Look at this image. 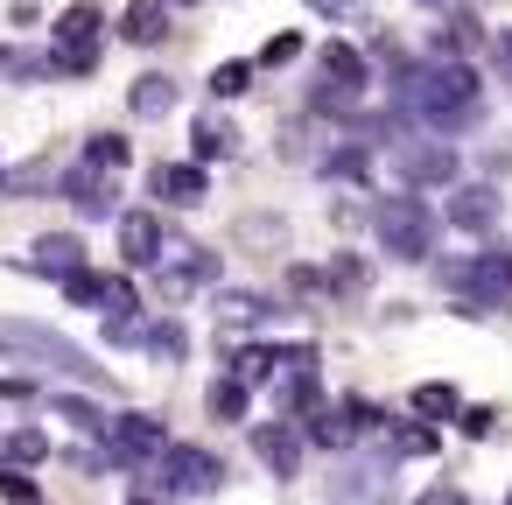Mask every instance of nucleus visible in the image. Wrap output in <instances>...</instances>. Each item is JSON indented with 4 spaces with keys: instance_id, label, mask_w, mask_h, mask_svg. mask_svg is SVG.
I'll use <instances>...</instances> for the list:
<instances>
[{
    "instance_id": "nucleus-1",
    "label": "nucleus",
    "mask_w": 512,
    "mask_h": 505,
    "mask_svg": "<svg viewBox=\"0 0 512 505\" xmlns=\"http://www.w3.org/2000/svg\"><path fill=\"white\" fill-rule=\"evenodd\" d=\"M393 106L414 120V127H435V134H456L484 113V85L463 57H435V64H407L400 85H393Z\"/></svg>"
},
{
    "instance_id": "nucleus-2",
    "label": "nucleus",
    "mask_w": 512,
    "mask_h": 505,
    "mask_svg": "<svg viewBox=\"0 0 512 505\" xmlns=\"http://www.w3.org/2000/svg\"><path fill=\"white\" fill-rule=\"evenodd\" d=\"M372 239H379V253L386 260H428L435 253V239H442V218H435V204L421 197V190H400V197H379L372 204Z\"/></svg>"
},
{
    "instance_id": "nucleus-3",
    "label": "nucleus",
    "mask_w": 512,
    "mask_h": 505,
    "mask_svg": "<svg viewBox=\"0 0 512 505\" xmlns=\"http://www.w3.org/2000/svg\"><path fill=\"white\" fill-rule=\"evenodd\" d=\"M99 50H106V8H99V0H78V8H64L50 22L43 71L50 78H85V71H99Z\"/></svg>"
},
{
    "instance_id": "nucleus-4",
    "label": "nucleus",
    "mask_w": 512,
    "mask_h": 505,
    "mask_svg": "<svg viewBox=\"0 0 512 505\" xmlns=\"http://www.w3.org/2000/svg\"><path fill=\"white\" fill-rule=\"evenodd\" d=\"M442 288H456L463 316H491L512 302V246H484L470 260H449L442 267Z\"/></svg>"
},
{
    "instance_id": "nucleus-5",
    "label": "nucleus",
    "mask_w": 512,
    "mask_h": 505,
    "mask_svg": "<svg viewBox=\"0 0 512 505\" xmlns=\"http://www.w3.org/2000/svg\"><path fill=\"white\" fill-rule=\"evenodd\" d=\"M155 477H162V491H176V498H211V491L225 484V463H218L211 449H197V442H162Z\"/></svg>"
},
{
    "instance_id": "nucleus-6",
    "label": "nucleus",
    "mask_w": 512,
    "mask_h": 505,
    "mask_svg": "<svg viewBox=\"0 0 512 505\" xmlns=\"http://www.w3.org/2000/svg\"><path fill=\"white\" fill-rule=\"evenodd\" d=\"M8 344H22V351H36V358H50L57 372H78L85 386H106V365L92 358V351H78L71 337H57V330H43V323H15V330H0Z\"/></svg>"
},
{
    "instance_id": "nucleus-7",
    "label": "nucleus",
    "mask_w": 512,
    "mask_h": 505,
    "mask_svg": "<svg viewBox=\"0 0 512 505\" xmlns=\"http://www.w3.org/2000/svg\"><path fill=\"white\" fill-rule=\"evenodd\" d=\"M393 169L407 190H449L456 183V148L449 141H400L393 148Z\"/></svg>"
},
{
    "instance_id": "nucleus-8",
    "label": "nucleus",
    "mask_w": 512,
    "mask_h": 505,
    "mask_svg": "<svg viewBox=\"0 0 512 505\" xmlns=\"http://www.w3.org/2000/svg\"><path fill=\"white\" fill-rule=\"evenodd\" d=\"M246 449H253L274 477H302L309 435H302V421H253V428H246Z\"/></svg>"
},
{
    "instance_id": "nucleus-9",
    "label": "nucleus",
    "mask_w": 512,
    "mask_h": 505,
    "mask_svg": "<svg viewBox=\"0 0 512 505\" xmlns=\"http://www.w3.org/2000/svg\"><path fill=\"white\" fill-rule=\"evenodd\" d=\"M106 442H113V456H127V463H155L169 435H162V421H155V414L127 407V414H106Z\"/></svg>"
},
{
    "instance_id": "nucleus-10",
    "label": "nucleus",
    "mask_w": 512,
    "mask_h": 505,
    "mask_svg": "<svg viewBox=\"0 0 512 505\" xmlns=\"http://www.w3.org/2000/svg\"><path fill=\"white\" fill-rule=\"evenodd\" d=\"M148 197H162L169 211H190V204L211 197V176H204V162H155L148 169Z\"/></svg>"
},
{
    "instance_id": "nucleus-11",
    "label": "nucleus",
    "mask_w": 512,
    "mask_h": 505,
    "mask_svg": "<svg viewBox=\"0 0 512 505\" xmlns=\"http://www.w3.org/2000/svg\"><path fill=\"white\" fill-rule=\"evenodd\" d=\"M64 295H71V302H85V309H106V316L141 309V295H134V281H127V274H92V267H78V274L64 281Z\"/></svg>"
},
{
    "instance_id": "nucleus-12",
    "label": "nucleus",
    "mask_w": 512,
    "mask_h": 505,
    "mask_svg": "<svg viewBox=\"0 0 512 505\" xmlns=\"http://www.w3.org/2000/svg\"><path fill=\"white\" fill-rule=\"evenodd\" d=\"M113 232H120V253L127 267H162V218L155 211H113Z\"/></svg>"
},
{
    "instance_id": "nucleus-13",
    "label": "nucleus",
    "mask_w": 512,
    "mask_h": 505,
    "mask_svg": "<svg viewBox=\"0 0 512 505\" xmlns=\"http://www.w3.org/2000/svg\"><path fill=\"white\" fill-rule=\"evenodd\" d=\"M113 36L134 43V50H162L169 43V8H162V0H127L120 22H113Z\"/></svg>"
},
{
    "instance_id": "nucleus-14",
    "label": "nucleus",
    "mask_w": 512,
    "mask_h": 505,
    "mask_svg": "<svg viewBox=\"0 0 512 505\" xmlns=\"http://www.w3.org/2000/svg\"><path fill=\"white\" fill-rule=\"evenodd\" d=\"M442 218H449L456 232H491V225H498V190H484V183H456L449 204H442Z\"/></svg>"
},
{
    "instance_id": "nucleus-15",
    "label": "nucleus",
    "mask_w": 512,
    "mask_h": 505,
    "mask_svg": "<svg viewBox=\"0 0 512 505\" xmlns=\"http://www.w3.org/2000/svg\"><path fill=\"white\" fill-rule=\"evenodd\" d=\"M22 267H29V274H50V281H71V274L85 267V239H71V232H43V239L29 246Z\"/></svg>"
},
{
    "instance_id": "nucleus-16",
    "label": "nucleus",
    "mask_w": 512,
    "mask_h": 505,
    "mask_svg": "<svg viewBox=\"0 0 512 505\" xmlns=\"http://www.w3.org/2000/svg\"><path fill=\"white\" fill-rule=\"evenodd\" d=\"M155 274H162V288H169V295H190V288H218L225 260H218L211 246H190V260H162Z\"/></svg>"
},
{
    "instance_id": "nucleus-17",
    "label": "nucleus",
    "mask_w": 512,
    "mask_h": 505,
    "mask_svg": "<svg viewBox=\"0 0 512 505\" xmlns=\"http://www.w3.org/2000/svg\"><path fill=\"white\" fill-rule=\"evenodd\" d=\"M176 99H183V85H176L169 71H148V78L127 85V113H134V120H169Z\"/></svg>"
},
{
    "instance_id": "nucleus-18",
    "label": "nucleus",
    "mask_w": 512,
    "mask_h": 505,
    "mask_svg": "<svg viewBox=\"0 0 512 505\" xmlns=\"http://www.w3.org/2000/svg\"><path fill=\"white\" fill-rule=\"evenodd\" d=\"M57 190H64V204H78L85 218H113V190H106V176H99V169H85V162H78V169H64V183H57Z\"/></svg>"
},
{
    "instance_id": "nucleus-19",
    "label": "nucleus",
    "mask_w": 512,
    "mask_h": 505,
    "mask_svg": "<svg viewBox=\"0 0 512 505\" xmlns=\"http://www.w3.org/2000/svg\"><path fill=\"white\" fill-rule=\"evenodd\" d=\"M316 64H323V78H330V85H351V92H365V85H372V57H365L358 43H323V57H316Z\"/></svg>"
},
{
    "instance_id": "nucleus-20",
    "label": "nucleus",
    "mask_w": 512,
    "mask_h": 505,
    "mask_svg": "<svg viewBox=\"0 0 512 505\" xmlns=\"http://www.w3.org/2000/svg\"><path fill=\"white\" fill-rule=\"evenodd\" d=\"M302 435H309V442H323V449H351L365 428H358L344 407H316V414H302Z\"/></svg>"
},
{
    "instance_id": "nucleus-21",
    "label": "nucleus",
    "mask_w": 512,
    "mask_h": 505,
    "mask_svg": "<svg viewBox=\"0 0 512 505\" xmlns=\"http://www.w3.org/2000/svg\"><path fill=\"white\" fill-rule=\"evenodd\" d=\"M274 365H281V351H274V344H232V358H225V372H232V379H246V386H267V379H274Z\"/></svg>"
},
{
    "instance_id": "nucleus-22",
    "label": "nucleus",
    "mask_w": 512,
    "mask_h": 505,
    "mask_svg": "<svg viewBox=\"0 0 512 505\" xmlns=\"http://www.w3.org/2000/svg\"><path fill=\"white\" fill-rule=\"evenodd\" d=\"M78 162H85V169H99V176H113V169H127V162H134V141H127V134H92V141L78 148Z\"/></svg>"
},
{
    "instance_id": "nucleus-23",
    "label": "nucleus",
    "mask_w": 512,
    "mask_h": 505,
    "mask_svg": "<svg viewBox=\"0 0 512 505\" xmlns=\"http://www.w3.org/2000/svg\"><path fill=\"white\" fill-rule=\"evenodd\" d=\"M204 407H211V414H218V421H239V428H246V414H253V386H246V379H232V372H225V379H218V386H211V393H204Z\"/></svg>"
},
{
    "instance_id": "nucleus-24",
    "label": "nucleus",
    "mask_w": 512,
    "mask_h": 505,
    "mask_svg": "<svg viewBox=\"0 0 512 505\" xmlns=\"http://www.w3.org/2000/svg\"><path fill=\"white\" fill-rule=\"evenodd\" d=\"M43 456H50V435H43V428H29V421L0 435V463H22V470H29V463H43Z\"/></svg>"
},
{
    "instance_id": "nucleus-25",
    "label": "nucleus",
    "mask_w": 512,
    "mask_h": 505,
    "mask_svg": "<svg viewBox=\"0 0 512 505\" xmlns=\"http://www.w3.org/2000/svg\"><path fill=\"white\" fill-rule=\"evenodd\" d=\"M50 407H57V421H71V428H85V435H106V407H99V400H78V393H57Z\"/></svg>"
},
{
    "instance_id": "nucleus-26",
    "label": "nucleus",
    "mask_w": 512,
    "mask_h": 505,
    "mask_svg": "<svg viewBox=\"0 0 512 505\" xmlns=\"http://www.w3.org/2000/svg\"><path fill=\"white\" fill-rule=\"evenodd\" d=\"M253 78H260V71H253L246 57H232V64H218V71H211V99H246V92H253Z\"/></svg>"
},
{
    "instance_id": "nucleus-27",
    "label": "nucleus",
    "mask_w": 512,
    "mask_h": 505,
    "mask_svg": "<svg viewBox=\"0 0 512 505\" xmlns=\"http://www.w3.org/2000/svg\"><path fill=\"white\" fill-rule=\"evenodd\" d=\"M463 50H484V29H477L470 15H456V22L435 36V57H463Z\"/></svg>"
},
{
    "instance_id": "nucleus-28",
    "label": "nucleus",
    "mask_w": 512,
    "mask_h": 505,
    "mask_svg": "<svg viewBox=\"0 0 512 505\" xmlns=\"http://www.w3.org/2000/svg\"><path fill=\"white\" fill-rule=\"evenodd\" d=\"M225 155H239L232 127L225 120H197V162H225Z\"/></svg>"
},
{
    "instance_id": "nucleus-29",
    "label": "nucleus",
    "mask_w": 512,
    "mask_h": 505,
    "mask_svg": "<svg viewBox=\"0 0 512 505\" xmlns=\"http://www.w3.org/2000/svg\"><path fill=\"white\" fill-rule=\"evenodd\" d=\"M141 351H148V358H183V351H190V337H183V323H148Z\"/></svg>"
},
{
    "instance_id": "nucleus-30",
    "label": "nucleus",
    "mask_w": 512,
    "mask_h": 505,
    "mask_svg": "<svg viewBox=\"0 0 512 505\" xmlns=\"http://www.w3.org/2000/svg\"><path fill=\"white\" fill-rule=\"evenodd\" d=\"M0 498L8 505H43V491H36V477L22 463H0Z\"/></svg>"
},
{
    "instance_id": "nucleus-31",
    "label": "nucleus",
    "mask_w": 512,
    "mask_h": 505,
    "mask_svg": "<svg viewBox=\"0 0 512 505\" xmlns=\"http://www.w3.org/2000/svg\"><path fill=\"white\" fill-rule=\"evenodd\" d=\"M323 176H344V183H365V176H372V155H365V148H337V155H323Z\"/></svg>"
},
{
    "instance_id": "nucleus-32",
    "label": "nucleus",
    "mask_w": 512,
    "mask_h": 505,
    "mask_svg": "<svg viewBox=\"0 0 512 505\" xmlns=\"http://www.w3.org/2000/svg\"><path fill=\"white\" fill-rule=\"evenodd\" d=\"M267 316H281L267 295H225V323L239 330V323H267Z\"/></svg>"
},
{
    "instance_id": "nucleus-33",
    "label": "nucleus",
    "mask_w": 512,
    "mask_h": 505,
    "mask_svg": "<svg viewBox=\"0 0 512 505\" xmlns=\"http://www.w3.org/2000/svg\"><path fill=\"white\" fill-rule=\"evenodd\" d=\"M463 400H456V386H414V414H428V421H449Z\"/></svg>"
},
{
    "instance_id": "nucleus-34",
    "label": "nucleus",
    "mask_w": 512,
    "mask_h": 505,
    "mask_svg": "<svg viewBox=\"0 0 512 505\" xmlns=\"http://www.w3.org/2000/svg\"><path fill=\"white\" fill-rule=\"evenodd\" d=\"M302 57V29H288V36H274L260 57H253V71H281V64H295Z\"/></svg>"
},
{
    "instance_id": "nucleus-35",
    "label": "nucleus",
    "mask_w": 512,
    "mask_h": 505,
    "mask_svg": "<svg viewBox=\"0 0 512 505\" xmlns=\"http://www.w3.org/2000/svg\"><path fill=\"white\" fill-rule=\"evenodd\" d=\"M141 337H148L141 316H106V344H113V351H141Z\"/></svg>"
},
{
    "instance_id": "nucleus-36",
    "label": "nucleus",
    "mask_w": 512,
    "mask_h": 505,
    "mask_svg": "<svg viewBox=\"0 0 512 505\" xmlns=\"http://www.w3.org/2000/svg\"><path fill=\"white\" fill-rule=\"evenodd\" d=\"M365 281H372V267H365V260H351V253L330 267V288H365Z\"/></svg>"
},
{
    "instance_id": "nucleus-37",
    "label": "nucleus",
    "mask_w": 512,
    "mask_h": 505,
    "mask_svg": "<svg viewBox=\"0 0 512 505\" xmlns=\"http://www.w3.org/2000/svg\"><path fill=\"white\" fill-rule=\"evenodd\" d=\"M393 449H400V456H428L435 435H428V428H393Z\"/></svg>"
},
{
    "instance_id": "nucleus-38",
    "label": "nucleus",
    "mask_w": 512,
    "mask_h": 505,
    "mask_svg": "<svg viewBox=\"0 0 512 505\" xmlns=\"http://www.w3.org/2000/svg\"><path fill=\"white\" fill-rule=\"evenodd\" d=\"M316 15H337V22H365V0H309Z\"/></svg>"
},
{
    "instance_id": "nucleus-39",
    "label": "nucleus",
    "mask_w": 512,
    "mask_h": 505,
    "mask_svg": "<svg viewBox=\"0 0 512 505\" xmlns=\"http://www.w3.org/2000/svg\"><path fill=\"white\" fill-rule=\"evenodd\" d=\"M456 428L463 435H491V407H456Z\"/></svg>"
},
{
    "instance_id": "nucleus-40",
    "label": "nucleus",
    "mask_w": 512,
    "mask_h": 505,
    "mask_svg": "<svg viewBox=\"0 0 512 505\" xmlns=\"http://www.w3.org/2000/svg\"><path fill=\"white\" fill-rule=\"evenodd\" d=\"M491 57H498V71L512 78V29H498V36H491Z\"/></svg>"
},
{
    "instance_id": "nucleus-41",
    "label": "nucleus",
    "mask_w": 512,
    "mask_h": 505,
    "mask_svg": "<svg viewBox=\"0 0 512 505\" xmlns=\"http://www.w3.org/2000/svg\"><path fill=\"white\" fill-rule=\"evenodd\" d=\"M414 505H470V498H463V491H449V484H435V491H421Z\"/></svg>"
},
{
    "instance_id": "nucleus-42",
    "label": "nucleus",
    "mask_w": 512,
    "mask_h": 505,
    "mask_svg": "<svg viewBox=\"0 0 512 505\" xmlns=\"http://www.w3.org/2000/svg\"><path fill=\"white\" fill-rule=\"evenodd\" d=\"M29 393H36L29 379H0V400H29Z\"/></svg>"
},
{
    "instance_id": "nucleus-43",
    "label": "nucleus",
    "mask_w": 512,
    "mask_h": 505,
    "mask_svg": "<svg viewBox=\"0 0 512 505\" xmlns=\"http://www.w3.org/2000/svg\"><path fill=\"white\" fill-rule=\"evenodd\" d=\"M162 8H197V0H162Z\"/></svg>"
},
{
    "instance_id": "nucleus-44",
    "label": "nucleus",
    "mask_w": 512,
    "mask_h": 505,
    "mask_svg": "<svg viewBox=\"0 0 512 505\" xmlns=\"http://www.w3.org/2000/svg\"><path fill=\"white\" fill-rule=\"evenodd\" d=\"M421 8H449V0H421Z\"/></svg>"
},
{
    "instance_id": "nucleus-45",
    "label": "nucleus",
    "mask_w": 512,
    "mask_h": 505,
    "mask_svg": "<svg viewBox=\"0 0 512 505\" xmlns=\"http://www.w3.org/2000/svg\"><path fill=\"white\" fill-rule=\"evenodd\" d=\"M134 505H155V498H134Z\"/></svg>"
},
{
    "instance_id": "nucleus-46",
    "label": "nucleus",
    "mask_w": 512,
    "mask_h": 505,
    "mask_svg": "<svg viewBox=\"0 0 512 505\" xmlns=\"http://www.w3.org/2000/svg\"><path fill=\"white\" fill-rule=\"evenodd\" d=\"M0 344H8V337H0Z\"/></svg>"
},
{
    "instance_id": "nucleus-47",
    "label": "nucleus",
    "mask_w": 512,
    "mask_h": 505,
    "mask_svg": "<svg viewBox=\"0 0 512 505\" xmlns=\"http://www.w3.org/2000/svg\"><path fill=\"white\" fill-rule=\"evenodd\" d=\"M505 505H512V498H505Z\"/></svg>"
}]
</instances>
